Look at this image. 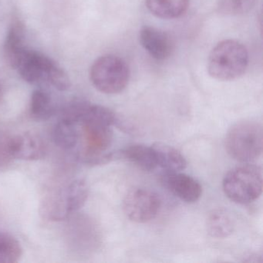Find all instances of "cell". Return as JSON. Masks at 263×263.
Here are the masks:
<instances>
[{
  "instance_id": "obj_1",
  "label": "cell",
  "mask_w": 263,
  "mask_h": 263,
  "mask_svg": "<svg viewBox=\"0 0 263 263\" xmlns=\"http://www.w3.org/2000/svg\"><path fill=\"white\" fill-rule=\"evenodd\" d=\"M249 61L247 49L241 43L226 40L218 43L211 51L208 71L218 81H232L246 73Z\"/></svg>"
},
{
  "instance_id": "obj_2",
  "label": "cell",
  "mask_w": 263,
  "mask_h": 263,
  "mask_svg": "<svg viewBox=\"0 0 263 263\" xmlns=\"http://www.w3.org/2000/svg\"><path fill=\"white\" fill-rule=\"evenodd\" d=\"M15 69L29 84L47 82L61 91L70 88V81L66 72L53 60L39 52L27 49Z\"/></svg>"
},
{
  "instance_id": "obj_3",
  "label": "cell",
  "mask_w": 263,
  "mask_h": 263,
  "mask_svg": "<svg viewBox=\"0 0 263 263\" xmlns=\"http://www.w3.org/2000/svg\"><path fill=\"white\" fill-rule=\"evenodd\" d=\"M226 148L233 159L249 162L259 158L263 151V127L255 121H243L232 126L226 138Z\"/></svg>"
},
{
  "instance_id": "obj_4",
  "label": "cell",
  "mask_w": 263,
  "mask_h": 263,
  "mask_svg": "<svg viewBox=\"0 0 263 263\" xmlns=\"http://www.w3.org/2000/svg\"><path fill=\"white\" fill-rule=\"evenodd\" d=\"M261 169L258 166L246 164L229 171L222 187L226 196L237 204H246L258 199L262 193Z\"/></svg>"
},
{
  "instance_id": "obj_5",
  "label": "cell",
  "mask_w": 263,
  "mask_h": 263,
  "mask_svg": "<svg viewBox=\"0 0 263 263\" xmlns=\"http://www.w3.org/2000/svg\"><path fill=\"white\" fill-rule=\"evenodd\" d=\"M127 63L115 55H104L97 59L90 69V81L97 90L106 95L121 93L130 80Z\"/></svg>"
},
{
  "instance_id": "obj_6",
  "label": "cell",
  "mask_w": 263,
  "mask_h": 263,
  "mask_svg": "<svg viewBox=\"0 0 263 263\" xmlns=\"http://www.w3.org/2000/svg\"><path fill=\"white\" fill-rule=\"evenodd\" d=\"M161 201L158 194L145 189H137L128 192L123 209L126 216L137 223H146L153 220L159 212Z\"/></svg>"
},
{
  "instance_id": "obj_7",
  "label": "cell",
  "mask_w": 263,
  "mask_h": 263,
  "mask_svg": "<svg viewBox=\"0 0 263 263\" xmlns=\"http://www.w3.org/2000/svg\"><path fill=\"white\" fill-rule=\"evenodd\" d=\"M139 41L143 48L158 61H164L175 50V41L167 32L153 27H144L139 33Z\"/></svg>"
},
{
  "instance_id": "obj_8",
  "label": "cell",
  "mask_w": 263,
  "mask_h": 263,
  "mask_svg": "<svg viewBox=\"0 0 263 263\" xmlns=\"http://www.w3.org/2000/svg\"><path fill=\"white\" fill-rule=\"evenodd\" d=\"M46 146L38 135L24 133L12 138V154L13 159L38 161L45 157Z\"/></svg>"
},
{
  "instance_id": "obj_9",
  "label": "cell",
  "mask_w": 263,
  "mask_h": 263,
  "mask_svg": "<svg viewBox=\"0 0 263 263\" xmlns=\"http://www.w3.org/2000/svg\"><path fill=\"white\" fill-rule=\"evenodd\" d=\"M167 189L181 201L194 203L199 200L202 194V187L199 181L185 174L174 172L166 176Z\"/></svg>"
},
{
  "instance_id": "obj_10",
  "label": "cell",
  "mask_w": 263,
  "mask_h": 263,
  "mask_svg": "<svg viewBox=\"0 0 263 263\" xmlns=\"http://www.w3.org/2000/svg\"><path fill=\"white\" fill-rule=\"evenodd\" d=\"M114 153L115 159L127 160L146 172H152L158 167L156 155L152 146L132 144Z\"/></svg>"
},
{
  "instance_id": "obj_11",
  "label": "cell",
  "mask_w": 263,
  "mask_h": 263,
  "mask_svg": "<svg viewBox=\"0 0 263 263\" xmlns=\"http://www.w3.org/2000/svg\"><path fill=\"white\" fill-rule=\"evenodd\" d=\"M24 26L19 21L13 23L7 33L4 47L6 61L13 68H16L20 58L27 49L24 45Z\"/></svg>"
},
{
  "instance_id": "obj_12",
  "label": "cell",
  "mask_w": 263,
  "mask_h": 263,
  "mask_svg": "<svg viewBox=\"0 0 263 263\" xmlns=\"http://www.w3.org/2000/svg\"><path fill=\"white\" fill-rule=\"evenodd\" d=\"M152 146L156 155L158 167L169 173L179 172L186 168L185 158L175 147L164 143H155Z\"/></svg>"
},
{
  "instance_id": "obj_13",
  "label": "cell",
  "mask_w": 263,
  "mask_h": 263,
  "mask_svg": "<svg viewBox=\"0 0 263 263\" xmlns=\"http://www.w3.org/2000/svg\"><path fill=\"white\" fill-rule=\"evenodd\" d=\"M149 11L161 19H176L189 8V0H145Z\"/></svg>"
},
{
  "instance_id": "obj_14",
  "label": "cell",
  "mask_w": 263,
  "mask_h": 263,
  "mask_svg": "<svg viewBox=\"0 0 263 263\" xmlns=\"http://www.w3.org/2000/svg\"><path fill=\"white\" fill-rule=\"evenodd\" d=\"M235 221L226 209L214 210L207 220L208 233L214 238H227L233 233Z\"/></svg>"
},
{
  "instance_id": "obj_15",
  "label": "cell",
  "mask_w": 263,
  "mask_h": 263,
  "mask_svg": "<svg viewBox=\"0 0 263 263\" xmlns=\"http://www.w3.org/2000/svg\"><path fill=\"white\" fill-rule=\"evenodd\" d=\"M77 125L78 124L61 118L53 129L55 144L64 150H70L76 147L81 138Z\"/></svg>"
},
{
  "instance_id": "obj_16",
  "label": "cell",
  "mask_w": 263,
  "mask_h": 263,
  "mask_svg": "<svg viewBox=\"0 0 263 263\" xmlns=\"http://www.w3.org/2000/svg\"><path fill=\"white\" fill-rule=\"evenodd\" d=\"M64 200L69 215L81 209L88 198V186L84 179L74 180L64 190Z\"/></svg>"
},
{
  "instance_id": "obj_17",
  "label": "cell",
  "mask_w": 263,
  "mask_h": 263,
  "mask_svg": "<svg viewBox=\"0 0 263 263\" xmlns=\"http://www.w3.org/2000/svg\"><path fill=\"white\" fill-rule=\"evenodd\" d=\"M30 115L36 121H47L55 112L54 104L47 92L36 90L30 99Z\"/></svg>"
},
{
  "instance_id": "obj_18",
  "label": "cell",
  "mask_w": 263,
  "mask_h": 263,
  "mask_svg": "<svg viewBox=\"0 0 263 263\" xmlns=\"http://www.w3.org/2000/svg\"><path fill=\"white\" fill-rule=\"evenodd\" d=\"M22 254V247L14 237L0 232V263L17 262Z\"/></svg>"
},
{
  "instance_id": "obj_19",
  "label": "cell",
  "mask_w": 263,
  "mask_h": 263,
  "mask_svg": "<svg viewBox=\"0 0 263 263\" xmlns=\"http://www.w3.org/2000/svg\"><path fill=\"white\" fill-rule=\"evenodd\" d=\"M256 0H220L218 9L221 13L226 15L242 14L249 11Z\"/></svg>"
},
{
  "instance_id": "obj_20",
  "label": "cell",
  "mask_w": 263,
  "mask_h": 263,
  "mask_svg": "<svg viewBox=\"0 0 263 263\" xmlns=\"http://www.w3.org/2000/svg\"><path fill=\"white\" fill-rule=\"evenodd\" d=\"M12 138L13 136L0 130V168L7 167L13 159Z\"/></svg>"
},
{
  "instance_id": "obj_21",
  "label": "cell",
  "mask_w": 263,
  "mask_h": 263,
  "mask_svg": "<svg viewBox=\"0 0 263 263\" xmlns=\"http://www.w3.org/2000/svg\"><path fill=\"white\" fill-rule=\"evenodd\" d=\"M1 95H2V88H1V86H0V98H1Z\"/></svg>"
}]
</instances>
